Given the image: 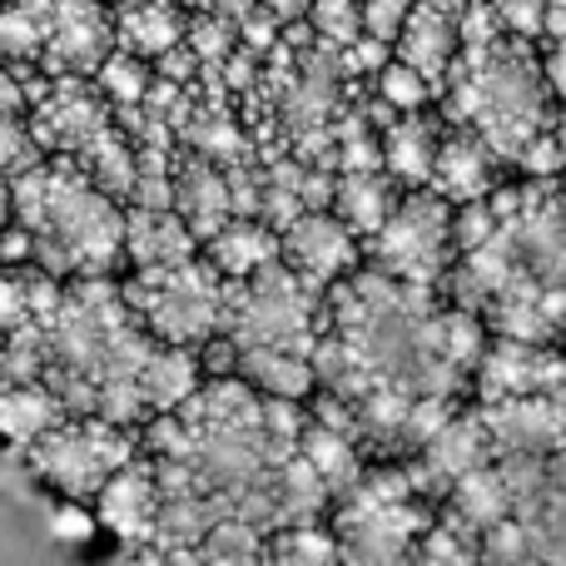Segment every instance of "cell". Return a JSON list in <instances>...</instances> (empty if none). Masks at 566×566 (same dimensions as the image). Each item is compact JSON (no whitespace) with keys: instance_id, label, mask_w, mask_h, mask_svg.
Listing matches in <instances>:
<instances>
[{"instance_id":"cell-1","label":"cell","mask_w":566,"mask_h":566,"mask_svg":"<svg viewBox=\"0 0 566 566\" xmlns=\"http://www.w3.org/2000/svg\"><path fill=\"white\" fill-rule=\"evenodd\" d=\"M35 378L65 412L139 428L199 388L195 348H169L129 313L119 279H65L55 308L0 338V382Z\"/></svg>"},{"instance_id":"cell-2","label":"cell","mask_w":566,"mask_h":566,"mask_svg":"<svg viewBox=\"0 0 566 566\" xmlns=\"http://www.w3.org/2000/svg\"><path fill=\"white\" fill-rule=\"evenodd\" d=\"M438 115L478 129L507 169L557 119V95L542 75V45L507 35L488 0H468L462 10V45L438 85Z\"/></svg>"},{"instance_id":"cell-3","label":"cell","mask_w":566,"mask_h":566,"mask_svg":"<svg viewBox=\"0 0 566 566\" xmlns=\"http://www.w3.org/2000/svg\"><path fill=\"white\" fill-rule=\"evenodd\" d=\"M10 224L30 239V259L55 279L125 274V205L60 155H40L10 175Z\"/></svg>"},{"instance_id":"cell-4","label":"cell","mask_w":566,"mask_h":566,"mask_svg":"<svg viewBox=\"0 0 566 566\" xmlns=\"http://www.w3.org/2000/svg\"><path fill=\"white\" fill-rule=\"evenodd\" d=\"M129 313L169 348H205L209 338L224 333V303L229 279L209 264L205 254L165 269H125L119 274Z\"/></svg>"},{"instance_id":"cell-5","label":"cell","mask_w":566,"mask_h":566,"mask_svg":"<svg viewBox=\"0 0 566 566\" xmlns=\"http://www.w3.org/2000/svg\"><path fill=\"white\" fill-rule=\"evenodd\" d=\"M323 323V289L293 274L283 259L249 279H229L224 333L229 348H283L308 358Z\"/></svg>"},{"instance_id":"cell-6","label":"cell","mask_w":566,"mask_h":566,"mask_svg":"<svg viewBox=\"0 0 566 566\" xmlns=\"http://www.w3.org/2000/svg\"><path fill=\"white\" fill-rule=\"evenodd\" d=\"M139 452V428L95 418V412H70L35 442H25L30 472L70 502H95L99 488Z\"/></svg>"},{"instance_id":"cell-7","label":"cell","mask_w":566,"mask_h":566,"mask_svg":"<svg viewBox=\"0 0 566 566\" xmlns=\"http://www.w3.org/2000/svg\"><path fill=\"white\" fill-rule=\"evenodd\" d=\"M363 259L412 289H442L458 244H452V205L432 185L402 189L382 229L363 244Z\"/></svg>"},{"instance_id":"cell-8","label":"cell","mask_w":566,"mask_h":566,"mask_svg":"<svg viewBox=\"0 0 566 566\" xmlns=\"http://www.w3.org/2000/svg\"><path fill=\"white\" fill-rule=\"evenodd\" d=\"M552 488L547 458H527V452H502V458L482 462V468L462 472L448 492H442V517L468 527L472 537L492 532L497 522H512Z\"/></svg>"},{"instance_id":"cell-9","label":"cell","mask_w":566,"mask_h":566,"mask_svg":"<svg viewBox=\"0 0 566 566\" xmlns=\"http://www.w3.org/2000/svg\"><path fill=\"white\" fill-rule=\"evenodd\" d=\"M566 398V343H527L488 333L478 368H472V398Z\"/></svg>"},{"instance_id":"cell-10","label":"cell","mask_w":566,"mask_h":566,"mask_svg":"<svg viewBox=\"0 0 566 566\" xmlns=\"http://www.w3.org/2000/svg\"><path fill=\"white\" fill-rule=\"evenodd\" d=\"M115 50V10L109 0H55L40 15V60L45 75H95Z\"/></svg>"},{"instance_id":"cell-11","label":"cell","mask_w":566,"mask_h":566,"mask_svg":"<svg viewBox=\"0 0 566 566\" xmlns=\"http://www.w3.org/2000/svg\"><path fill=\"white\" fill-rule=\"evenodd\" d=\"M279 259L293 274L328 289V283H338L363 264V239L333 209H303L298 219H289L279 229Z\"/></svg>"},{"instance_id":"cell-12","label":"cell","mask_w":566,"mask_h":566,"mask_svg":"<svg viewBox=\"0 0 566 566\" xmlns=\"http://www.w3.org/2000/svg\"><path fill=\"white\" fill-rule=\"evenodd\" d=\"M478 402V398H472ZM478 418L488 428L492 452H527V458H552L566 438V398H492L478 402Z\"/></svg>"},{"instance_id":"cell-13","label":"cell","mask_w":566,"mask_h":566,"mask_svg":"<svg viewBox=\"0 0 566 566\" xmlns=\"http://www.w3.org/2000/svg\"><path fill=\"white\" fill-rule=\"evenodd\" d=\"M462 10H468V0H412L398 40H392V55L408 60L432 90L442 85L462 45Z\"/></svg>"},{"instance_id":"cell-14","label":"cell","mask_w":566,"mask_h":566,"mask_svg":"<svg viewBox=\"0 0 566 566\" xmlns=\"http://www.w3.org/2000/svg\"><path fill=\"white\" fill-rule=\"evenodd\" d=\"M512 169L502 165V155L468 125H448L442 129L438 159H432V179L428 185L438 189L448 205H468V199H482L507 179Z\"/></svg>"},{"instance_id":"cell-15","label":"cell","mask_w":566,"mask_h":566,"mask_svg":"<svg viewBox=\"0 0 566 566\" xmlns=\"http://www.w3.org/2000/svg\"><path fill=\"white\" fill-rule=\"evenodd\" d=\"M95 517L115 532L119 542L129 547H149L155 542V522H159V478H155V462L145 452L125 462L115 478L99 488L95 497Z\"/></svg>"},{"instance_id":"cell-16","label":"cell","mask_w":566,"mask_h":566,"mask_svg":"<svg viewBox=\"0 0 566 566\" xmlns=\"http://www.w3.org/2000/svg\"><path fill=\"white\" fill-rule=\"evenodd\" d=\"M175 214L195 229L199 244L234 219L229 175L214 165V159L195 155V149H185V145H179V155H175Z\"/></svg>"},{"instance_id":"cell-17","label":"cell","mask_w":566,"mask_h":566,"mask_svg":"<svg viewBox=\"0 0 566 566\" xmlns=\"http://www.w3.org/2000/svg\"><path fill=\"white\" fill-rule=\"evenodd\" d=\"M442 129H448V119L438 115V105L408 109V115H392L388 125L378 129L382 169H388L402 189L428 185V179H432V159H438V145H442Z\"/></svg>"},{"instance_id":"cell-18","label":"cell","mask_w":566,"mask_h":566,"mask_svg":"<svg viewBox=\"0 0 566 566\" xmlns=\"http://www.w3.org/2000/svg\"><path fill=\"white\" fill-rule=\"evenodd\" d=\"M199 254V239L175 209L125 205V269H165Z\"/></svg>"},{"instance_id":"cell-19","label":"cell","mask_w":566,"mask_h":566,"mask_svg":"<svg viewBox=\"0 0 566 566\" xmlns=\"http://www.w3.org/2000/svg\"><path fill=\"white\" fill-rule=\"evenodd\" d=\"M115 45L155 65L165 50L185 40L189 10L179 0H115Z\"/></svg>"},{"instance_id":"cell-20","label":"cell","mask_w":566,"mask_h":566,"mask_svg":"<svg viewBox=\"0 0 566 566\" xmlns=\"http://www.w3.org/2000/svg\"><path fill=\"white\" fill-rule=\"evenodd\" d=\"M402 185L388 175V169H348V175H333V214L353 229V234L368 244L382 229V219L392 214Z\"/></svg>"},{"instance_id":"cell-21","label":"cell","mask_w":566,"mask_h":566,"mask_svg":"<svg viewBox=\"0 0 566 566\" xmlns=\"http://www.w3.org/2000/svg\"><path fill=\"white\" fill-rule=\"evenodd\" d=\"M234 378H244L249 388H259L264 398L283 402H308L318 378H313V358L283 348H234Z\"/></svg>"},{"instance_id":"cell-22","label":"cell","mask_w":566,"mask_h":566,"mask_svg":"<svg viewBox=\"0 0 566 566\" xmlns=\"http://www.w3.org/2000/svg\"><path fill=\"white\" fill-rule=\"evenodd\" d=\"M199 254H205L224 279H249V274H259L264 264L279 259V229L264 224V219H239L234 214L219 234H209L205 244H199Z\"/></svg>"},{"instance_id":"cell-23","label":"cell","mask_w":566,"mask_h":566,"mask_svg":"<svg viewBox=\"0 0 566 566\" xmlns=\"http://www.w3.org/2000/svg\"><path fill=\"white\" fill-rule=\"evenodd\" d=\"M298 452H303V462L318 472V482L328 488V497H343V492H348L353 482L368 472V452H363L348 432L328 428V422H318V418L303 422Z\"/></svg>"},{"instance_id":"cell-24","label":"cell","mask_w":566,"mask_h":566,"mask_svg":"<svg viewBox=\"0 0 566 566\" xmlns=\"http://www.w3.org/2000/svg\"><path fill=\"white\" fill-rule=\"evenodd\" d=\"M60 418H70L65 402L35 378H20V382H0V438L25 448L35 442L40 432H50Z\"/></svg>"},{"instance_id":"cell-25","label":"cell","mask_w":566,"mask_h":566,"mask_svg":"<svg viewBox=\"0 0 566 566\" xmlns=\"http://www.w3.org/2000/svg\"><path fill=\"white\" fill-rule=\"evenodd\" d=\"M90 80H95V90L109 99V109H129L149 95V85H155V65L115 45L105 60H99V70Z\"/></svg>"},{"instance_id":"cell-26","label":"cell","mask_w":566,"mask_h":566,"mask_svg":"<svg viewBox=\"0 0 566 566\" xmlns=\"http://www.w3.org/2000/svg\"><path fill=\"white\" fill-rule=\"evenodd\" d=\"M368 90L392 109V115H408V109H428V105H438V90H432L428 80H422L418 70H412L408 60H398V55L382 60V70L368 80Z\"/></svg>"},{"instance_id":"cell-27","label":"cell","mask_w":566,"mask_h":566,"mask_svg":"<svg viewBox=\"0 0 566 566\" xmlns=\"http://www.w3.org/2000/svg\"><path fill=\"white\" fill-rule=\"evenodd\" d=\"M412 566H482V542L438 512V522L422 532L418 552H412Z\"/></svg>"},{"instance_id":"cell-28","label":"cell","mask_w":566,"mask_h":566,"mask_svg":"<svg viewBox=\"0 0 566 566\" xmlns=\"http://www.w3.org/2000/svg\"><path fill=\"white\" fill-rule=\"evenodd\" d=\"M358 6H363V0H313V6H308L313 35L328 40V45H353V40L363 35Z\"/></svg>"},{"instance_id":"cell-29","label":"cell","mask_w":566,"mask_h":566,"mask_svg":"<svg viewBox=\"0 0 566 566\" xmlns=\"http://www.w3.org/2000/svg\"><path fill=\"white\" fill-rule=\"evenodd\" d=\"M497 25L517 40H547V0H488Z\"/></svg>"},{"instance_id":"cell-30","label":"cell","mask_w":566,"mask_h":566,"mask_svg":"<svg viewBox=\"0 0 566 566\" xmlns=\"http://www.w3.org/2000/svg\"><path fill=\"white\" fill-rule=\"evenodd\" d=\"M412 0H363L358 6V20H363V35L382 40V45H392L402 30V15H408Z\"/></svg>"},{"instance_id":"cell-31","label":"cell","mask_w":566,"mask_h":566,"mask_svg":"<svg viewBox=\"0 0 566 566\" xmlns=\"http://www.w3.org/2000/svg\"><path fill=\"white\" fill-rule=\"evenodd\" d=\"M542 75H547V90L557 95V105H566V35L542 40Z\"/></svg>"},{"instance_id":"cell-32","label":"cell","mask_w":566,"mask_h":566,"mask_svg":"<svg viewBox=\"0 0 566 566\" xmlns=\"http://www.w3.org/2000/svg\"><path fill=\"white\" fill-rule=\"evenodd\" d=\"M185 10H209V15H229V20H244L259 0H179Z\"/></svg>"},{"instance_id":"cell-33","label":"cell","mask_w":566,"mask_h":566,"mask_svg":"<svg viewBox=\"0 0 566 566\" xmlns=\"http://www.w3.org/2000/svg\"><path fill=\"white\" fill-rule=\"evenodd\" d=\"M259 6H264L269 15L279 20V25H293V20H308V6H313V0H259Z\"/></svg>"},{"instance_id":"cell-34","label":"cell","mask_w":566,"mask_h":566,"mask_svg":"<svg viewBox=\"0 0 566 566\" xmlns=\"http://www.w3.org/2000/svg\"><path fill=\"white\" fill-rule=\"evenodd\" d=\"M547 472H552V488H566V438L557 442V452L547 458Z\"/></svg>"},{"instance_id":"cell-35","label":"cell","mask_w":566,"mask_h":566,"mask_svg":"<svg viewBox=\"0 0 566 566\" xmlns=\"http://www.w3.org/2000/svg\"><path fill=\"white\" fill-rule=\"evenodd\" d=\"M552 139H557V155H562V169H566V105H557V119H552Z\"/></svg>"},{"instance_id":"cell-36","label":"cell","mask_w":566,"mask_h":566,"mask_svg":"<svg viewBox=\"0 0 566 566\" xmlns=\"http://www.w3.org/2000/svg\"><path fill=\"white\" fill-rule=\"evenodd\" d=\"M482 566H502V562H488V557H482Z\"/></svg>"},{"instance_id":"cell-37","label":"cell","mask_w":566,"mask_h":566,"mask_svg":"<svg viewBox=\"0 0 566 566\" xmlns=\"http://www.w3.org/2000/svg\"><path fill=\"white\" fill-rule=\"evenodd\" d=\"M562 185H566V169H562Z\"/></svg>"}]
</instances>
